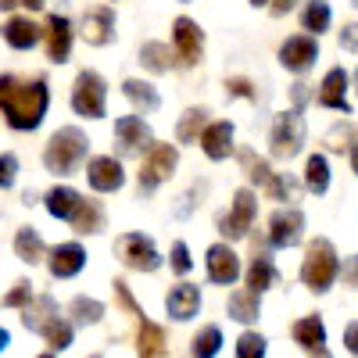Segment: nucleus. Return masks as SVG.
Masks as SVG:
<instances>
[{
  "instance_id": "393cba45",
  "label": "nucleus",
  "mask_w": 358,
  "mask_h": 358,
  "mask_svg": "<svg viewBox=\"0 0 358 358\" xmlns=\"http://www.w3.org/2000/svg\"><path fill=\"white\" fill-rule=\"evenodd\" d=\"M122 94H126L140 111H158V108H162L158 90H155L151 83H143V79H126V83H122Z\"/></svg>"
},
{
  "instance_id": "3c124183",
  "label": "nucleus",
  "mask_w": 358,
  "mask_h": 358,
  "mask_svg": "<svg viewBox=\"0 0 358 358\" xmlns=\"http://www.w3.org/2000/svg\"><path fill=\"white\" fill-rule=\"evenodd\" d=\"M351 169H355V172H358V140H355V143H351Z\"/></svg>"
},
{
  "instance_id": "6e6d98bb",
  "label": "nucleus",
  "mask_w": 358,
  "mask_h": 358,
  "mask_svg": "<svg viewBox=\"0 0 358 358\" xmlns=\"http://www.w3.org/2000/svg\"><path fill=\"white\" fill-rule=\"evenodd\" d=\"M90 358H101V355H90Z\"/></svg>"
},
{
  "instance_id": "39448f33",
  "label": "nucleus",
  "mask_w": 358,
  "mask_h": 358,
  "mask_svg": "<svg viewBox=\"0 0 358 358\" xmlns=\"http://www.w3.org/2000/svg\"><path fill=\"white\" fill-rule=\"evenodd\" d=\"M104 101H108V86L97 72H79L76 86H72V108L86 118H101L104 115Z\"/></svg>"
},
{
  "instance_id": "423d86ee",
  "label": "nucleus",
  "mask_w": 358,
  "mask_h": 358,
  "mask_svg": "<svg viewBox=\"0 0 358 358\" xmlns=\"http://www.w3.org/2000/svg\"><path fill=\"white\" fill-rule=\"evenodd\" d=\"M255 212H258V197H255V190H236V197H233V208L226 215H219V233L222 236H229V241H241V236H248V229H251V222H255Z\"/></svg>"
},
{
  "instance_id": "aec40b11",
  "label": "nucleus",
  "mask_w": 358,
  "mask_h": 358,
  "mask_svg": "<svg viewBox=\"0 0 358 358\" xmlns=\"http://www.w3.org/2000/svg\"><path fill=\"white\" fill-rule=\"evenodd\" d=\"M47 54L57 65L69 62V54H72V25L62 15H50V22H47Z\"/></svg>"
},
{
  "instance_id": "c85d7f7f",
  "label": "nucleus",
  "mask_w": 358,
  "mask_h": 358,
  "mask_svg": "<svg viewBox=\"0 0 358 358\" xmlns=\"http://www.w3.org/2000/svg\"><path fill=\"white\" fill-rule=\"evenodd\" d=\"M15 255L22 258V262H40L43 258V241H40V233L33 229V226H22L18 233H15Z\"/></svg>"
},
{
  "instance_id": "a211bd4d",
  "label": "nucleus",
  "mask_w": 358,
  "mask_h": 358,
  "mask_svg": "<svg viewBox=\"0 0 358 358\" xmlns=\"http://www.w3.org/2000/svg\"><path fill=\"white\" fill-rule=\"evenodd\" d=\"M47 265H50V276H54V280H69V276H76L79 268L86 265V251H83L79 244H57V248L50 251Z\"/></svg>"
},
{
  "instance_id": "ea45409f",
  "label": "nucleus",
  "mask_w": 358,
  "mask_h": 358,
  "mask_svg": "<svg viewBox=\"0 0 358 358\" xmlns=\"http://www.w3.org/2000/svg\"><path fill=\"white\" fill-rule=\"evenodd\" d=\"M43 337H47V344H50V348H57V351H65V348L72 344V322H65V319H57V322L50 326V330H47Z\"/></svg>"
},
{
  "instance_id": "412c9836",
  "label": "nucleus",
  "mask_w": 358,
  "mask_h": 358,
  "mask_svg": "<svg viewBox=\"0 0 358 358\" xmlns=\"http://www.w3.org/2000/svg\"><path fill=\"white\" fill-rule=\"evenodd\" d=\"M201 147L212 162L229 158V151H233V122H212L201 133Z\"/></svg>"
},
{
  "instance_id": "4468645a",
  "label": "nucleus",
  "mask_w": 358,
  "mask_h": 358,
  "mask_svg": "<svg viewBox=\"0 0 358 358\" xmlns=\"http://www.w3.org/2000/svg\"><path fill=\"white\" fill-rule=\"evenodd\" d=\"M172 40H176V54H179V62L183 65H197V57H201V29L190 22V18H176L172 25Z\"/></svg>"
},
{
  "instance_id": "0eeeda50",
  "label": "nucleus",
  "mask_w": 358,
  "mask_h": 358,
  "mask_svg": "<svg viewBox=\"0 0 358 358\" xmlns=\"http://www.w3.org/2000/svg\"><path fill=\"white\" fill-rule=\"evenodd\" d=\"M115 251H118V258H122L129 268H140V273H155V268L162 265V258H158V251H155V244H151V236H143V233L118 236Z\"/></svg>"
},
{
  "instance_id": "58836bf2",
  "label": "nucleus",
  "mask_w": 358,
  "mask_h": 358,
  "mask_svg": "<svg viewBox=\"0 0 358 358\" xmlns=\"http://www.w3.org/2000/svg\"><path fill=\"white\" fill-rule=\"evenodd\" d=\"M265 194L273 197V201H294L297 197V183L290 176H273V183L265 187Z\"/></svg>"
},
{
  "instance_id": "e433bc0d",
  "label": "nucleus",
  "mask_w": 358,
  "mask_h": 358,
  "mask_svg": "<svg viewBox=\"0 0 358 358\" xmlns=\"http://www.w3.org/2000/svg\"><path fill=\"white\" fill-rule=\"evenodd\" d=\"M241 162H244V169H248V176H251V183H262V187L273 183V169H268L265 158H258L255 151H241Z\"/></svg>"
},
{
  "instance_id": "6ab92c4d",
  "label": "nucleus",
  "mask_w": 358,
  "mask_h": 358,
  "mask_svg": "<svg viewBox=\"0 0 358 358\" xmlns=\"http://www.w3.org/2000/svg\"><path fill=\"white\" fill-rule=\"evenodd\" d=\"M319 104L322 108H337V111H351V101H348V72L344 69H330L322 79V90H319Z\"/></svg>"
},
{
  "instance_id": "c03bdc74",
  "label": "nucleus",
  "mask_w": 358,
  "mask_h": 358,
  "mask_svg": "<svg viewBox=\"0 0 358 358\" xmlns=\"http://www.w3.org/2000/svg\"><path fill=\"white\" fill-rule=\"evenodd\" d=\"M115 294H118V301H122V308H126V312H133L136 319H147V315H143V308L133 301V294H129V287H126L122 280H115Z\"/></svg>"
},
{
  "instance_id": "2eb2a0df",
  "label": "nucleus",
  "mask_w": 358,
  "mask_h": 358,
  "mask_svg": "<svg viewBox=\"0 0 358 358\" xmlns=\"http://www.w3.org/2000/svg\"><path fill=\"white\" fill-rule=\"evenodd\" d=\"M165 308H169V315H172L176 322L194 319V315H197V308H201V290H197V287H190V283L172 287V290L165 294Z\"/></svg>"
},
{
  "instance_id": "c9c22d12",
  "label": "nucleus",
  "mask_w": 358,
  "mask_h": 358,
  "mask_svg": "<svg viewBox=\"0 0 358 358\" xmlns=\"http://www.w3.org/2000/svg\"><path fill=\"white\" fill-rule=\"evenodd\" d=\"M101 315H104V305L94 301V297H76L72 301V319L79 326H94V322H101Z\"/></svg>"
},
{
  "instance_id": "ddd939ff",
  "label": "nucleus",
  "mask_w": 358,
  "mask_h": 358,
  "mask_svg": "<svg viewBox=\"0 0 358 358\" xmlns=\"http://www.w3.org/2000/svg\"><path fill=\"white\" fill-rule=\"evenodd\" d=\"M294 341L301 344V351H308L312 358H326V326L319 315H305L294 322Z\"/></svg>"
},
{
  "instance_id": "5701e85b",
  "label": "nucleus",
  "mask_w": 358,
  "mask_h": 358,
  "mask_svg": "<svg viewBox=\"0 0 358 358\" xmlns=\"http://www.w3.org/2000/svg\"><path fill=\"white\" fill-rule=\"evenodd\" d=\"M79 204H83V197H79L72 187H54V190L47 194V212H50L54 219H69V222H72V215L79 212Z\"/></svg>"
},
{
  "instance_id": "9b49d317",
  "label": "nucleus",
  "mask_w": 358,
  "mask_h": 358,
  "mask_svg": "<svg viewBox=\"0 0 358 358\" xmlns=\"http://www.w3.org/2000/svg\"><path fill=\"white\" fill-rule=\"evenodd\" d=\"M319 57V47L312 36H290L283 47H280V65L290 69V72H308Z\"/></svg>"
},
{
  "instance_id": "5fc2aeb1",
  "label": "nucleus",
  "mask_w": 358,
  "mask_h": 358,
  "mask_svg": "<svg viewBox=\"0 0 358 358\" xmlns=\"http://www.w3.org/2000/svg\"><path fill=\"white\" fill-rule=\"evenodd\" d=\"M251 4H255V8H262V4H268V0H251Z\"/></svg>"
},
{
  "instance_id": "4d7b16f0",
  "label": "nucleus",
  "mask_w": 358,
  "mask_h": 358,
  "mask_svg": "<svg viewBox=\"0 0 358 358\" xmlns=\"http://www.w3.org/2000/svg\"><path fill=\"white\" fill-rule=\"evenodd\" d=\"M40 358H50V355H40Z\"/></svg>"
},
{
  "instance_id": "9d476101",
  "label": "nucleus",
  "mask_w": 358,
  "mask_h": 358,
  "mask_svg": "<svg viewBox=\"0 0 358 358\" xmlns=\"http://www.w3.org/2000/svg\"><path fill=\"white\" fill-rule=\"evenodd\" d=\"M204 265H208V280L222 283V287H229L236 276H241V258H236V251L229 244H212Z\"/></svg>"
},
{
  "instance_id": "6e6552de",
  "label": "nucleus",
  "mask_w": 358,
  "mask_h": 358,
  "mask_svg": "<svg viewBox=\"0 0 358 358\" xmlns=\"http://www.w3.org/2000/svg\"><path fill=\"white\" fill-rule=\"evenodd\" d=\"M176 151L169 143H151L147 147V155H143V165H140V190H155V187H162L165 179L172 176V169H176Z\"/></svg>"
},
{
  "instance_id": "4c0bfd02",
  "label": "nucleus",
  "mask_w": 358,
  "mask_h": 358,
  "mask_svg": "<svg viewBox=\"0 0 358 358\" xmlns=\"http://www.w3.org/2000/svg\"><path fill=\"white\" fill-rule=\"evenodd\" d=\"M236 358H265V337L262 334H241L236 341Z\"/></svg>"
},
{
  "instance_id": "37998d69",
  "label": "nucleus",
  "mask_w": 358,
  "mask_h": 358,
  "mask_svg": "<svg viewBox=\"0 0 358 358\" xmlns=\"http://www.w3.org/2000/svg\"><path fill=\"white\" fill-rule=\"evenodd\" d=\"M18 176V158L15 155H0V190H8Z\"/></svg>"
},
{
  "instance_id": "bb28decb",
  "label": "nucleus",
  "mask_w": 358,
  "mask_h": 358,
  "mask_svg": "<svg viewBox=\"0 0 358 358\" xmlns=\"http://www.w3.org/2000/svg\"><path fill=\"white\" fill-rule=\"evenodd\" d=\"M140 358H165V330L151 319H140Z\"/></svg>"
},
{
  "instance_id": "de8ad7c7",
  "label": "nucleus",
  "mask_w": 358,
  "mask_h": 358,
  "mask_svg": "<svg viewBox=\"0 0 358 358\" xmlns=\"http://www.w3.org/2000/svg\"><path fill=\"white\" fill-rule=\"evenodd\" d=\"M344 348L351 355H358V322H348V330H344Z\"/></svg>"
},
{
  "instance_id": "49530a36",
  "label": "nucleus",
  "mask_w": 358,
  "mask_h": 358,
  "mask_svg": "<svg viewBox=\"0 0 358 358\" xmlns=\"http://www.w3.org/2000/svg\"><path fill=\"white\" fill-rule=\"evenodd\" d=\"M226 86H229V94H236V97H255L251 83H248V79H241V76H236V79H229Z\"/></svg>"
},
{
  "instance_id": "f704fd0d",
  "label": "nucleus",
  "mask_w": 358,
  "mask_h": 358,
  "mask_svg": "<svg viewBox=\"0 0 358 358\" xmlns=\"http://www.w3.org/2000/svg\"><path fill=\"white\" fill-rule=\"evenodd\" d=\"M204 118H208V111L204 108H190L183 118H179V126H176V136L183 140V143H194L197 136H201V126H204Z\"/></svg>"
},
{
  "instance_id": "f257e3e1",
  "label": "nucleus",
  "mask_w": 358,
  "mask_h": 358,
  "mask_svg": "<svg viewBox=\"0 0 358 358\" xmlns=\"http://www.w3.org/2000/svg\"><path fill=\"white\" fill-rule=\"evenodd\" d=\"M50 94H47V83L33 79V83H22L15 76H0V111L8 115V126L11 129H36L47 115Z\"/></svg>"
},
{
  "instance_id": "f03ea898",
  "label": "nucleus",
  "mask_w": 358,
  "mask_h": 358,
  "mask_svg": "<svg viewBox=\"0 0 358 358\" xmlns=\"http://www.w3.org/2000/svg\"><path fill=\"white\" fill-rule=\"evenodd\" d=\"M341 276V262H337V251L330 241H322V236H315V241L308 244L305 251V262H301V280L308 290L315 294H326L334 287V280Z\"/></svg>"
},
{
  "instance_id": "72a5a7b5",
  "label": "nucleus",
  "mask_w": 358,
  "mask_h": 358,
  "mask_svg": "<svg viewBox=\"0 0 358 358\" xmlns=\"http://www.w3.org/2000/svg\"><path fill=\"white\" fill-rule=\"evenodd\" d=\"M301 22H305L308 33H315V36L326 33V29H330V4H326V0H308Z\"/></svg>"
},
{
  "instance_id": "b1692460",
  "label": "nucleus",
  "mask_w": 358,
  "mask_h": 358,
  "mask_svg": "<svg viewBox=\"0 0 358 358\" xmlns=\"http://www.w3.org/2000/svg\"><path fill=\"white\" fill-rule=\"evenodd\" d=\"M229 319H236V322H255L258 315H262V301H258V294H251V290H236V294H229Z\"/></svg>"
},
{
  "instance_id": "13d9d810",
  "label": "nucleus",
  "mask_w": 358,
  "mask_h": 358,
  "mask_svg": "<svg viewBox=\"0 0 358 358\" xmlns=\"http://www.w3.org/2000/svg\"><path fill=\"white\" fill-rule=\"evenodd\" d=\"M355 4H358V0H355Z\"/></svg>"
},
{
  "instance_id": "09e8293b",
  "label": "nucleus",
  "mask_w": 358,
  "mask_h": 358,
  "mask_svg": "<svg viewBox=\"0 0 358 358\" xmlns=\"http://www.w3.org/2000/svg\"><path fill=\"white\" fill-rule=\"evenodd\" d=\"M344 283H351V287H358V255L344 262Z\"/></svg>"
},
{
  "instance_id": "7c9ffc66",
  "label": "nucleus",
  "mask_w": 358,
  "mask_h": 358,
  "mask_svg": "<svg viewBox=\"0 0 358 358\" xmlns=\"http://www.w3.org/2000/svg\"><path fill=\"white\" fill-rule=\"evenodd\" d=\"M219 348H222V330H219V326H204L201 334H194L190 355H194V358H215Z\"/></svg>"
},
{
  "instance_id": "864d4df0",
  "label": "nucleus",
  "mask_w": 358,
  "mask_h": 358,
  "mask_svg": "<svg viewBox=\"0 0 358 358\" xmlns=\"http://www.w3.org/2000/svg\"><path fill=\"white\" fill-rule=\"evenodd\" d=\"M8 348V330H0V351Z\"/></svg>"
},
{
  "instance_id": "f8f14e48",
  "label": "nucleus",
  "mask_w": 358,
  "mask_h": 358,
  "mask_svg": "<svg viewBox=\"0 0 358 358\" xmlns=\"http://www.w3.org/2000/svg\"><path fill=\"white\" fill-rule=\"evenodd\" d=\"M86 172H90V187H94V190H101V194H115L118 187L126 183V172H122V165H118L111 155H101V158H94Z\"/></svg>"
},
{
  "instance_id": "a19ab883",
  "label": "nucleus",
  "mask_w": 358,
  "mask_h": 358,
  "mask_svg": "<svg viewBox=\"0 0 358 358\" xmlns=\"http://www.w3.org/2000/svg\"><path fill=\"white\" fill-rule=\"evenodd\" d=\"M190 265H194V262H190V251H187V244H183V241H176V244H172V273L187 276V273H190Z\"/></svg>"
},
{
  "instance_id": "dca6fc26",
  "label": "nucleus",
  "mask_w": 358,
  "mask_h": 358,
  "mask_svg": "<svg viewBox=\"0 0 358 358\" xmlns=\"http://www.w3.org/2000/svg\"><path fill=\"white\" fill-rule=\"evenodd\" d=\"M115 140H118V147H122L126 155H136L140 147L151 143V129H147L143 118L126 115V118H118V122H115Z\"/></svg>"
},
{
  "instance_id": "7ed1b4c3",
  "label": "nucleus",
  "mask_w": 358,
  "mask_h": 358,
  "mask_svg": "<svg viewBox=\"0 0 358 358\" xmlns=\"http://www.w3.org/2000/svg\"><path fill=\"white\" fill-rule=\"evenodd\" d=\"M86 147H90V140H86L76 126H65V129H57V133L50 136L47 151H43V162H47L50 172L69 176V172H76L79 162L86 158Z\"/></svg>"
},
{
  "instance_id": "603ef678",
  "label": "nucleus",
  "mask_w": 358,
  "mask_h": 358,
  "mask_svg": "<svg viewBox=\"0 0 358 358\" xmlns=\"http://www.w3.org/2000/svg\"><path fill=\"white\" fill-rule=\"evenodd\" d=\"M22 4H25L29 11H40V8H43V0H22Z\"/></svg>"
},
{
  "instance_id": "20e7f679",
  "label": "nucleus",
  "mask_w": 358,
  "mask_h": 358,
  "mask_svg": "<svg viewBox=\"0 0 358 358\" xmlns=\"http://www.w3.org/2000/svg\"><path fill=\"white\" fill-rule=\"evenodd\" d=\"M268 143H273V158H294L305 143V118L297 111H283L276 115L273 133H268Z\"/></svg>"
},
{
  "instance_id": "c756f323",
  "label": "nucleus",
  "mask_w": 358,
  "mask_h": 358,
  "mask_svg": "<svg viewBox=\"0 0 358 358\" xmlns=\"http://www.w3.org/2000/svg\"><path fill=\"white\" fill-rule=\"evenodd\" d=\"M305 187L312 194H326V190H330V165H326L322 155H312L305 162Z\"/></svg>"
},
{
  "instance_id": "f3484780",
  "label": "nucleus",
  "mask_w": 358,
  "mask_h": 358,
  "mask_svg": "<svg viewBox=\"0 0 358 358\" xmlns=\"http://www.w3.org/2000/svg\"><path fill=\"white\" fill-rule=\"evenodd\" d=\"M83 36H86V43H94V47L111 43V36H115V15H111V8H90L83 15Z\"/></svg>"
},
{
  "instance_id": "a18cd8bd",
  "label": "nucleus",
  "mask_w": 358,
  "mask_h": 358,
  "mask_svg": "<svg viewBox=\"0 0 358 358\" xmlns=\"http://www.w3.org/2000/svg\"><path fill=\"white\" fill-rule=\"evenodd\" d=\"M341 47L344 50H358V25H344V33H341Z\"/></svg>"
},
{
  "instance_id": "cd10ccee",
  "label": "nucleus",
  "mask_w": 358,
  "mask_h": 358,
  "mask_svg": "<svg viewBox=\"0 0 358 358\" xmlns=\"http://www.w3.org/2000/svg\"><path fill=\"white\" fill-rule=\"evenodd\" d=\"M273 283H276V268H273V262H268V255H255V262L248 268V290L251 294H262V290H268Z\"/></svg>"
},
{
  "instance_id": "2f4dec72",
  "label": "nucleus",
  "mask_w": 358,
  "mask_h": 358,
  "mask_svg": "<svg viewBox=\"0 0 358 358\" xmlns=\"http://www.w3.org/2000/svg\"><path fill=\"white\" fill-rule=\"evenodd\" d=\"M72 226H76V233H97V229L104 226L101 204H97V201H83V204H79V212L72 215Z\"/></svg>"
},
{
  "instance_id": "4be33fe9",
  "label": "nucleus",
  "mask_w": 358,
  "mask_h": 358,
  "mask_svg": "<svg viewBox=\"0 0 358 358\" xmlns=\"http://www.w3.org/2000/svg\"><path fill=\"white\" fill-rule=\"evenodd\" d=\"M22 319H25V326H29V330L47 334V330H50V326H54L57 319H62V315H57L54 297H50V294H40L33 305H25V315H22Z\"/></svg>"
},
{
  "instance_id": "a878e982",
  "label": "nucleus",
  "mask_w": 358,
  "mask_h": 358,
  "mask_svg": "<svg viewBox=\"0 0 358 358\" xmlns=\"http://www.w3.org/2000/svg\"><path fill=\"white\" fill-rule=\"evenodd\" d=\"M4 40H8L15 50H29V47L40 40V29L29 22V18H8V25H4Z\"/></svg>"
},
{
  "instance_id": "473e14b6",
  "label": "nucleus",
  "mask_w": 358,
  "mask_h": 358,
  "mask_svg": "<svg viewBox=\"0 0 358 358\" xmlns=\"http://www.w3.org/2000/svg\"><path fill=\"white\" fill-rule=\"evenodd\" d=\"M140 65L151 69V72H169V69H172V50H169L165 43H143Z\"/></svg>"
},
{
  "instance_id": "79ce46f5",
  "label": "nucleus",
  "mask_w": 358,
  "mask_h": 358,
  "mask_svg": "<svg viewBox=\"0 0 358 358\" xmlns=\"http://www.w3.org/2000/svg\"><path fill=\"white\" fill-rule=\"evenodd\" d=\"M29 287H33L29 280H18L15 290L4 297V305H8V308H25V305H29V297H33V290H29Z\"/></svg>"
},
{
  "instance_id": "1a4fd4ad",
  "label": "nucleus",
  "mask_w": 358,
  "mask_h": 358,
  "mask_svg": "<svg viewBox=\"0 0 358 358\" xmlns=\"http://www.w3.org/2000/svg\"><path fill=\"white\" fill-rule=\"evenodd\" d=\"M305 233V215L297 208H280L268 219V244L273 248H294Z\"/></svg>"
},
{
  "instance_id": "8fccbe9b",
  "label": "nucleus",
  "mask_w": 358,
  "mask_h": 358,
  "mask_svg": "<svg viewBox=\"0 0 358 358\" xmlns=\"http://www.w3.org/2000/svg\"><path fill=\"white\" fill-rule=\"evenodd\" d=\"M294 4H297V0H268V8H273V15H287Z\"/></svg>"
}]
</instances>
